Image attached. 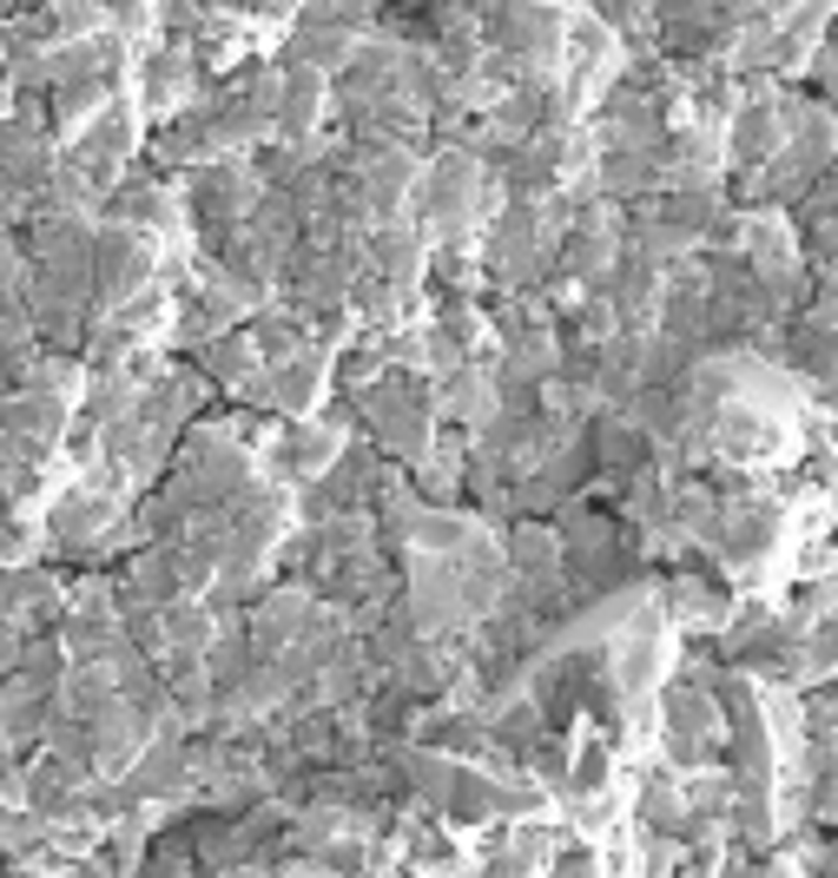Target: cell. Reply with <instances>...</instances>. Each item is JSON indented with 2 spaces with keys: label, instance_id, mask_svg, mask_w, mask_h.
<instances>
[{
  "label": "cell",
  "instance_id": "3",
  "mask_svg": "<svg viewBox=\"0 0 838 878\" xmlns=\"http://www.w3.org/2000/svg\"><path fill=\"white\" fill-rule=\"evenodd\" d=\"M53 416H59L53 403H40V397H20V403L7 410V430H13V436H53Z\"/></svg>",
  "mask_w": 838,
  "mask_h": 878
},
{
  "label": "cell",
  "instance_id": "2",
  "mask_svg": "<svg viewBox=\"0 0 838 878\" xmlns=\"http://www.w3.org/2000/svg\"><path fill=\"white\" fill-rule=\"evenodd\" d=\"M139 278H145L139 251H132L126 238H106V245H99V297H132Z\"/></svg>",
  "mask_w": 838,
  "mask_h": 878
},
{
  "label": "cell",
  "instance_id": "4",
  "mask_svg": "<svg viewBox=\"0 0 838 878\" xmlns=\"http://www.w3.org/2000/svg\"><path fill=\"white\" fill-rule=\"evenodd\" d=\"M515 562H522V568H542V582H548V568H555V535H548V529H522V535H515Z\"/></svg>",
  "mask_w": 838,
  "mask_h": 878
},
{
  "label": "cell",
  "instance_id": "8",
  "mask_svg": "<svg viewBox=\"0 0 838 878\" xmlns=\"http://www.w3.org/2000/svg\"><path fill=\"white\" fill-rule=\"evenodd\" d=\"M40 390H73V364H40Z\"/></svg>",
  "mask_w": 838,
  "mask_h": 878
},
{
  "label": "cell",
  "instance_id": "6",
  "mask_svg": "<svg viewBox=\"0 0 838 878\" xmlns=\"http://www.w3.org/2000/svg\"><path fill=\"white\" fill-rule=\"evenodd\" d=\"M601 787H608V747L588 740L581 747V767H575V793H601Z\"/></svg>",
  "mask_w": 838,
  "mask_h": 878
},
{
  "label": "cell",
  "instance_id": "7",
  "mask_svg": "<svg viewBox=\"0 0 838 878\" xmlns=\"http://www.w3.org/2000/svg\"><path fill=\"white\" fill-rule=\"evenodd\" d=\"M311 390H317V377H311V364H291V377L277 383V397H284L291 410H304V403H311Z\"/></svg>",
  "mask_w": 838,
  "mask_h": 878
},
{
  "label": "cell",
  "instance_id": "9",
  "mask_svg": "<svg viewBox=\"0 0 838 878\" xmlns=\"http://www.w3.org/2000/svg\"><path fill=\"white\" fill-rule=\"evenodd\" d=\"M258 7H277V13H284V7H291V0H258Z\"/></svg>",
  "mask_w": 838,
  "mask_h": 878
},
{
  "label": "cell",
  "instance_id": "1",
  "mask_svg": "<svg viewBox=\"0 0 838 878\" xmlns=\"http://www.w3.org/2000/svg\"><path fill=\"white\" fill-rule=\"evenodd\" d=\"M139 754V714L132 707H99V727H92V760L99 767H126Z\"/></svg>",
  "mask_w": 838,
  "mask_h": 878
},
{
  "label": "cell",
  "instance_id": "5",
  "mask_svg": "<svg viewBox=\"0 0 838 878\" xmlns=\"http://www.w3.org/2000/svg\"><path fill=\"white\" fill-rule=\"evenodd\" d=\"M773 145H780V119L766 106L753 119H740V152H773Z\"/></svg>",
  "mask_w": 838,
  "mask_h": 878
}]
</instances>
